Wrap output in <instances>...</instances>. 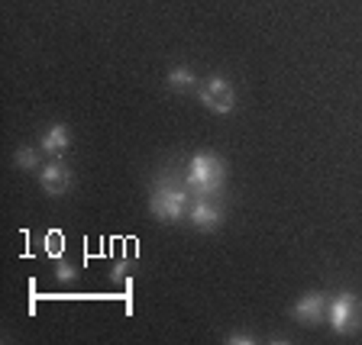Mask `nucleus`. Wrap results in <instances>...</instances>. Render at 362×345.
I'll return each mask as SVG.
<instances>
[{"label": "nucleus", "instance_id": "f257e3e1", "mask_svg": "<svg viewBox=\"0 0 362 345\" xmlns=\"http://www.w3.org/2000/svg\"><path fill=\"white\" fill-rule=\"evenodd\" d=\"M226 184V162L214 152H194L185 168V188L194 197H217Z\"/></svg>", "mask_w": 362, "mask_h": 345}, {"label": "nucleus", "instance_id": "f03ea898", "mask_svg": "<svg viewBox=\"0 0 362 345\" xmlns=\"http://www.w3.org/2000/svg\"><path fill=\"white\" fill-rule=\"evenodd\" d=\"M194 200L185 184H158L149 197V213L158 219V223H178V219L188 217V207Z\"/></svg>", "mask_w": 362, "mask_h": 345}, {"label": "nucleus", "instance_id": "7ed1b4c3", "mask_svg": "<svg viewBox=\"0 0 362 345\" xmlns=\"http://www.w3.org/2000/svg\"><path fill=\"white\" fill-rule=\"evenodd\" d=\"M327 320H330L333 332L339 336H353V332L362 329V303L356 293L343 291L337 293L330 303H327Z\"/></svg>", "mask_w": 362, "mask_h": 345}, {"label": "nucleus", "instance_id": "20e7f679", "mask_svg": "<svg viewBox=\"0 0 362 345\" xmlns=\"http://www.w3.org/2000/svg\"><path fill=\"white\" fill-rule=\"evenodd\" d=\"M197 97H201V104L207 107V110L220 113V116H223V113H233V107H236V90L223 75L207 78V81L197 87Z\"/></svg>", "mask_w": 362, "mask_h": 345}, {"label": "nucleus", "instance_id": "39448f33", "mask_svg": "<svg viewBox=\"0 0 362 345\" xmlns=\"http://www.w3.org/2000/svg\"><path fill=\"white\" fill-rule=\"evenodd\" d=\"M188 223L194 229H201V233H214L223 223V207L214 197H194L188 207Z\"/></svg>", "mask_w": 362, "mask_h": 345}, {"label": "nucleus", "instance_id": "423d86ee", "mask_svg": "<svg viewBox=\"0 0 362 345\" xmlns=\"http://www.w3.org/2000/svg\"><path fill=\"white\" fill-rule=\"evenodd\" d=\"M39 184H42V190L49 197H62L71 188V168H68L62 158H52V162L42 168V174H39Z\"/></svg>", "mask_w": 362, "mask_h": 345}, {"label": "nucleus", "instance_id": "0eeeda50", "mask_svg": "<svg viewBox=\"0 0 362 345\" xmlns=\"http://www.w3.org/2000/svg\"><path fill=\"white\" fill-rule=\"evenodd\" d=\"M327 297L320 291H310V293H304L301 301L294 303V310H291V316L298 320V323H304V326H314V323H320L327 316Z\"/></svg>", "mask_w": 362, "mask_h": 345}, {"label": "nucleus", "instance_id": "6e6552de", "mask_svg": "<svg viewBox=\"0 0 362 345\" xmlns=\"http://www.w3.org/2000/svg\"><path fill=\"white\" fill-rule=\"evenodd\" d=\"M68 145H71V139H68V126H65V123H52V126L45 129L42 139H39V149H42V155H52V158L65 155Z\"/></svg>", "mask_w": 362, "mask_h": 345}, {"label": "nucleus", "instance_id": "1a4fd4ad", "mask_svg": "<svg viewBox=\"0 0 362 345\" xmlns=\"http://www.w3.org/2000/svg\"><path fill=\"white\" fill-rule=\"evenodd\" d=\"M165 81H168V87H172V90H188V87H194L197 78H194V71H191V68L175 65L172 71H168Z\"/></svg>", "mask_w": 362, "mask_h": 345}, {"label": "nucleus", "instance_id": "9d476101", "mask_svg": "<svg viewBox=\"0 0 362 345\" xmlns=\"http://www.w3.org/2000/svg\"><path fill=\"white\" fill-rule=\"evenodd\" d=\"M39 152L42 149H33V145H20L13 155V165L20 168V171H33V168L39 165Z\"/></svg>", "mask_w": 362, "mask_h": 345}, {"label": "nucleus", "instance_id": "9b49d317", "mask_svg": "<svg viewBox=\"0 0 362 345\" xmlns=\"http://www.w3.org/2000/svg\"><path fill=\"white\" fill-rule=\"evenodd\" d=\"M133 271H136V262H129V258H123V262L113 265L110 271V281L113 284H133Z\"/></svg>", "mask_w": 362, "mask_h": 345}, {"label": "nucleus", "instance_id": "f8f14e48", "mask_svg": "<svg viewBox=\"0 0 362 345\" xmlns=\"http://www.w3.org/2000/svg\"><path fill=\"white\" fill-rule=\"evenodd\" d=\"M55 278H59L62 284H71V281L78 278V271L71 268V265H68L65 258H55Z\"/></svg>", "mask_w": 362, "mask_h": 345}, {"label": "nucleus", "instance_id": "ddd939ff", "mask_svg": "<svg viewBox=\"0 0 362 345\" xmlns=\"http://www.w3.org/2000/svg\"><path fill=\"white\" fill-rule=\"evenodd\" d=\"M45 252L52 258H62V236L59 229H49V236H45Z\"/></svg>", "mask_w": 362, "mask_h": 345}, {"label": "nucleus", "instance_id": "4468645a", "mask_svg": "<svg viewBox=\"0 0 362 345\" xmlns=\"http://www.w3.org/2000/svg\"><path fill=\"white\" fill-rule=\"evenodd\" d=\"M226 342H243V345H252V342H256V336H249V332H230V336H226Z\"/></svg>", "mask_w": 362, "mask_h": 345}]
</instances>
